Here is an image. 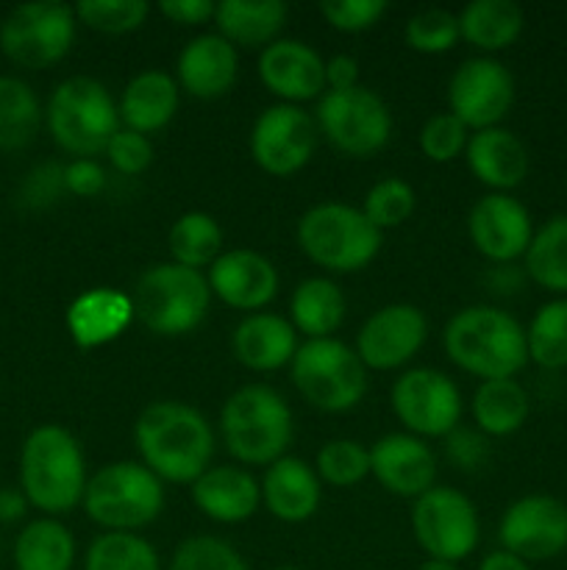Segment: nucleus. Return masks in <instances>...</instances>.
I'll use <instances>...</instances> for the list:
<instances>
[{"mask_svg": "<svg viewBox=\"0 0 567 570\" xmlns=\"http://www.w3.org/2000/svg\"><path fill=\"white\" fill-rule=\"evenodd\" d=\"M133 443L142 465L161 482L195 484L211 468L215 429L183 401H153L133 423Z\"/></svg>", "mask_w": 567, "mask_h": 570, "instance_id": "f257e3e1", "label": "nucleus"}, {"mask_svg": "<svg viewBox=\"0 0 567 570\" xmlns=\"http://www.w3.org/2000/svg\"><path fill=\"white\" fill-rule=\"evenodd\" d=\"M292 429V410L270 384H245L222 404V443L239 465L270 468L287 456Z\"/></svg>", "mask_w": 567, "mask_h": 570, "instance_id": "20e7f679", "label": "nucleus"}, {"mask_svg": "<svg viewBox=\"0 0 567 570\" xmlns=\"http://www.w3.org/2000/svg\"><path fill=\"white\" fill-rule=\"evenodd\" d=\"M326 87L331 89V92L359 87V61L348 53L331 56V59L326 61Z\"/></svg>", "mask_w": 567, "mask_h": 570, "instance_id": "603ef678", "label": "nucleus"}, {"mask_svg": "<svg viewBox=\"0 0 567 570\" xmlns=\"http://www.w3.org/2000/svg\"><path fill=\"white\" fill-rule=\"evenodd\" d=\"M442 343L448 360L481 382L515 379L528 365L526 328L498 306L476 304L456 312Z\"/></svg>", "mask_w": 567, "mask_h": 570, "instance_id": "f03ea898", "label": "nucleus"}, {"mask_svg": "<svg viewBox=\"0 0 567 570\" xmlns=\"http://www.w3.org/2000/svg\"><path fill=\"white\" fill-rule=\"evenodd\" d=\"M470 410L478 432L487 438H509L526 426L531 401L517 379H493L478 384Z\"/></svg>", "mask_w": 567, "mask_h": 570, "instance_id": "2f4dec72", "label": "nucleus"}, {"mask_svg": "<svg viewBox=\"0 0 567 570\" xmlns=\"http://www.w3.org/2000/svg\"><path fill=\"white\" fill-rule=\"evenodd\" d=\"M300 250L328 273H359L384 245V234L356 206L326 200L306 209L298 220Z\"/></svg>", "mask_w": 567, "mask_h": 570, "instance_id": "423d86ee", "label": "nucleus"}, {"mask_svg": "<svg viewBox=\"0 0 567 570\" xmlns=\"http://www.w3.org/2000/svg\"><path fill=\"white\" fill-rule=\"evenodd\" d=\"M348 301L339 289L337 282L326 276H311L295 287L289 298V317L298 334H306V340H326L342 326Z\"/></svg>", "mask_w": 567, "mask_h": 570, "instance_id": "c756f323", "label": "nucleus"}, {"mask_svg": "<svg viewBox=\"0 0 567 570\" xmlns=\"http://www.w3.org/2000/svg\"><path fill=\"white\" fill-rule=\"evenodd\" d=\"M392 412L415 438H448L461 426V393L450 376L437 367H411L392 384Z\"/></svg>", "mask_w": 567, "mask_h": 570, "instance_id": "ddd939ff", "label": "nucleus"}, {"mask_svg": "<svg viewBox=\"0 0 567 570\" xmlns=\"http://www.w3.org/2000/svg\"><path fill=\"white\" fill-rule=\"evenodd\" d=\"M411 534L428 560L456 566L467 560L481 540L476 504L461 490L437 484L411 504Z\"/></svg>", "mask_w": 567, "mask_h": 570, "instance_id": "f8f14e48", "label": "nucleus"}, {"mask_svg": "<svg viewBox=\"0 0 567 570\" xmlns=\"http://www.w3.org/2000/svg\"><path fill=\"white\" fill-rule=\"evenodd\" d=\"M320 476L309 462L298 456H281L261 479V504L284 523H304L320 507Z\"/></svg>", "mask_w": 567, "mask_h": 570, "instance_id": "bb28decb", "label": "nucleus"}, {"mask_svg": "<svg viewBox=\"0 0 567 570\" xmlns=\"http://www.w3.org/2000/svg\"><path fill=\"white\" fill-rule=\"evenodd\" d=\"M76 538L56 518H37L14 540L17 570H72Z\"/></svg>", "mask_w": 567, "mask_h": 570, "instance_id": "473e14b6", "label": "nucleus"}, {"mask_svg": "<svg viewBox=\"0 0 567 570\" xmlns=\"http://www.w3.org/2000/svg\"><path fill=\"white\" fill-rule=\"evenodd\" d=\"M67 193L78 198H94L106 187V170L94 159H72L64 165Z\"/></svg>", "mask_w": 567, "mask_h": 570, "instance_id": "8fccbe9b", "label": "nucleus"}, {"mask_svg": "<svg viewBox=\"0 0 567 570\" xmlns=\"http://www.w3.org/2000/svg\"><path fill=\"white\" fill-rule=\"evenodd\" d=\"M445 454H448V460L454 462L456 468L472 473V471H478V468L487 465L489 438L487 434L478 432V429L456 426L454 432L445 438Z\"/></svg>", "mask_w": 567, "mask_h": 570, "instance_id": "09e8293b", "label": "nucleus"}, {"mask_svg": "<svg viewBox=\"0 0 567 570\" xmlns=\"http://www.w3.org/2000/svg\"><path fill=\"white\" fill-rule=\"evenodd\" d=\"M404 39L411 50H417V53H448V50H454L456 42L461 39L459 17L448 9H437V6L422 9L406 20Z\"/></svg>", "mask_w": 567, "mask_h": 570, "instance_id": "a19ab883", "label": "nucleus"}, {"mask_svg": "<svg viewBox=\"0 0 567 570\" xmlns=\"http://www.w3.org/2000/svg\"><path fill=\"white\" fill-rule=\"evenodd\" d=\"M417 570H459V568H456L454 562H442V560H426V562H422V566L417 568Z\"/></svg>", "mask_w": 567, "mask_h": 570, "instance_id": "6e6d98bb", "label": "nucleus"}, {"mask_svg": "<svg viewBox=\"0 0 567 570\" xmlns=\"http://www.w3.org/2000/svg\"><path fill=\"white\" fill-rule=\"evenodd\" d=\"M511 104H515V78L493 56L461 61L459 70L450 76L448 111L467 131L500 126Z\"/></svg>", "mask_w": 567, "mask_h": 570, "instance_id": "2eb2a0df", "label": "nucleus"}, {"mask_svg": "<svg viewBox=\"0 0 567 570\" xmlns=\"http://www.w3.org/2000/svg\"><path fill=\"white\" fill-rule=\"evenodd\" d=\"M167 248L176 265L203 271L222 254V228L209 212H187L172 223L167 234Z\"/></svg>", "mask_w": 567, "mask_h": 570, "instance_id": "f704fd0d", "label": "nucleus"}, {"mask_svg": "<svg viewBox=\"0 0 567 570\" xmlns=\"http://www.w3.org/2000/svg\"><path fill=\"white\" fill-rule=\"evenodd\" d=\"M87 460L81 443L56 423L37 426L20 451V490L48 518L67 515L83 501Z\"/></svg>", "mask_w": 567, "mask_h": 570, "instance_id": "7ed1b4c3", "label": "nucleus"}, {"mask_svg": "<svg viewBox=\"0 0 567 570\" xmlns=\"http://www.w3.org/2000/svg\"><path fill=\"white\" fill-rule=\"evenodd\" d=\"M370 473L387 493L415 501L437 488V456L426 440L392 432L372 443Z\"/></svg>", "mask_w": 567, "mask_h": 570, "instance_id": "6ab92c4d", "label": "nucleus"}, {"mask_svg": "<svg viewBox=\"0 0 567 570\" xmlns=\"http://www.w3.org/2000/svg\"><path fill=\"white\" fill-rule=\"evenodd\" d=\"M528 360L545 371L567 367V298H550L534 312L526 328Z\"/></svg>", "mask_w": 567, "mask_h": 570, "instance_id": "4c0bfd02", "label": "nucleus"}, {"mask_svg": "<svg viewBox=\"0 0 567 570\" xmlns=\"http://www.w3.org/2000/svg\"><path fill=\"white\" fill-rule=\"evenodd\" d=\"M76 20L100 33H131L148 20L150 6L145 0H81L72 6Z\"/></svg>", "mask_w": 567, "mask_h": 570, "instance_id": "79ce46f5", "label": "nucleus"}, {"mask_svg": "<svg viewBox=\"0 0 567 570\" xmlns=\"http://www.w3.org/2000/svg\"><path fill=\"white\" fill-rule=\"evenodd\" d=\"M456 17L461 39L484 53H498L515 45L526 26V14L515 0H472Z\"/></svg>", "mask_w": 567, "mask_h": 570, "instance_id": "7c9ffc66", "label": "nucleus"}, {"mask_svg": "<svg viewBox=\"0 0 567 570\" xmlns=\"http://www.w3.org/2000/svg\"><path fill=\"white\" fill-rule=\"evenodd\" d=\"M465 159L472 176L493 193H511L526 181L531 170L528 148L517 134L504 126L472 131L467 139Z\"/></svg>", "mask_w": 567, "mask_h": 570, "instance_id": "b1692460", "label": "nucleus"}, {"mask_svg": "<svg viewBox=\"0 0 567 570\" xmlns=\"http://www.w3.org/2000/svg\"><path fill=\"white\" fill-rule=\"evenodd\" d=\"M159 11L176 26H206L215 20L217 3L211 0H161Z\"/></svg>", "mask_w": 567, "mask_h": 570, "instance_id": "3c124183", "label": "nucleus"}, {"mask_svg": "<svg viewBox=\"0 0 567 570\" xmlns=\"http://www.w3.org/2000/svg\"><path fill=\"white\" fill-rule=\"evenodd\" d=\"M387 0H322L320 14L334 31L361 33L387 14Z\"/></svg>", "mask_w": 567, "mask_h": 570, "instance_id": "a18cd8bd", "label": "nucleus"}, {"mask_svg": "<svg viewBox=\"0 0 567 570\" xmlns=\"http://www.w3.org/2000/svg\"><path fill=\"white\" fill-rule=\"evenodd\" d=\"M81 504L103 532H137L161 515L165 488L142 462L120 460L89 476Z\"/></svg>", "mask_w": 567, "mask_h": 570, "instance_id": "6e6552de", "label": "nucleus"}, {"mask_svg": "<svg viewBox=\"0 0 567 570\" xmlns=\"http://www.w3.org/2000/svg\"><path fill=\"white\" fill-rule=\"evenodd\" d=\"M287 3L281 0H222L217 3V33L233 48L272 45L287 26Z\"/></svg>", "mask_w": 567, "mask_h": 570, "instance_id": "c85d7f7f", "label": "nucleus"}, {"mask_svg": "<svg viewBox=\"0 0 567 570\" xmlns=\"http://www.w3.org/2000/svg\"><path fill=\"white\" fill-rule=\"evenodd\" d=\"M415 209H417L415 187L398 176L381 178V181L372 184L365 195V204H361L365 217L381 234L387 232V228L404 226V223L415 215Z\"/></svg>", "mask_w": 567, "mask_h": 570, "instance_id": "ea45409f", "label": "nucleus"}, {"mask_svg": "<svg viewBox=\"0 0 567 570\" xmlns=\"http://www.w3.org/2000/svg\"><path fill=\"white\" fill-rule=\"evenodd\" d=\"M272 570H304V568H295V566H284V568H272Z\"/></svg>", "mask_w": 567, "mask_h": 570, "instance_id": "4d7b16f0", "label": "nucleus"}, {"mask_svg": "<svg viewBox=\"0 0 567 570\" xmlns=\"http://www.w3.org/2000/svg\"><path fill=\"white\" fill-rule=\"evenodd\" d=\"M64 195V165L59 161H42L20 184V204L28 209H48V206L59 204Z\"/></svg>", "mask_w": 567, "mask_h": 570, "instance_id": "49530a36", "label": "nucleus"}, {"mask_svg": "<svg viewBox=\"0 0 567 570\" xmlns=\"http://www.w3.org/2000/svg\"><path fill=\"white\" fill-rule=\"evenodd\" d=\"M231 351L239 365L248 371H281L292 365L295 351H298V332L287 317L272 315V312H253L233 328Z\"/></svg>", "mask_w": 567, "mask_h": 570, "instance_id": "393cba45", "label": "nucleus"}, {"mask_svg": "<svg viewBox=\"0 0 567 570\" xmlns=\"http://www.w3.org/2000/svg\"><path fill=\"white\" fill-rule=\"evenodd\" d=\"M526 276L556 298H567V212L534 228L526 256Z\"/></svg>", "mask_w": 567, "mask_h": 570, "instance_id": "72a5a7b5", "label": "nucleus"}, {"mask_svg": "<svg viewBox=\"0 0 567 570\" xmlns=\"http://www.w3.org/2000/svg\"><path fill=\"white\" fill-rule=\"evenodd\" d=\"M42 106L22 78L0 76V150H20L37 137Z\"/></svg>", "mask_w": 567, "mask_h": 570, "instance_id": "c9c22d12", "label": "nucleus"}, {"mask_svg": "<svg viewBox=\"0 0 567 570\" xmlns=\"http://www.w3.org/2000/svg\"><path fill=\"white\" fill-rule=\"evenodd\" d=\"M211 295L226 306L239 312H259L276 298L278 293V271L267 256L250 248L222 250L220 259L206 273Z\"/></svg>", "mask_w": 567, "mask_h": 570, "instance_id": "412c9836", "label": "nucleus"}, {"mask_svg": "<svg viewBox=\"0 0 567 570\" xmlns=\"http://www.w3.org/2000/svg\"><path fill=\"white\" fill-rule=\"evenodd\" d=\"M317 145V122L295 104L267 106L250 128V156L267 176L287 178L309 165Z\"/></svg>", "mask_w": 567, "mask_h": 570, "instance_id": "4468645a", "label": "nucleus"}, {"mask_svg": "<svg viewBox=\"0 0 567 570\" xmlns=\"http://www.w3.org/2000/svg\"><path fill=\"white\" fill-rule=\"evenodd\" d=\"M48 131L64 154L94 159L120 131V111L109 89L89 76L64 78L48 100Z\"/></svg>", "mask_w": 567, "mask_h": 570, "instance_id": "39448f33", "label": "nucleus"}, {"mask_svg": "<svg viewBox=\"0 0 567 570\" xmlns=\"http://www.w3.org/2000/svg\"><path fill=\"white\" fill-rule=\"evenodd\" d=\"M478 570H534V568L528 566L526 560H520V557L498 549V551H489V554L478 562Z\"/></svg>", "mask_w": 567, "mask_h": 570, "instance_id": "5fc2aeb1", "label": "nucleus"}, {"mask_svg": "<svg viewBox=\"0 0 567 570\" xmlns=\"http://www.w3.org/2000/svg\"><path fill=\"white\" fill-rule=\"evenodd\" d=\"M178 81L165 70H145L137 72L131 81L122 89L120 100H117V111H120L122 128H131L137 134H156L178 111Z\"/></svg>", "mask_w": 567, "mask_h": 570, "instance_id": "cd10ccee", "label": "nucleus"}, {"mask_svg": "<svg viewBox=\"0 0 567 570\" xmlns=\"http://www.w3.org/2000/svg\"><path fill=\"white\" fill-rule=\"evenodd\" d=\"M133 312L156 337H183L209 315L211 287L206 276L176 262H159L139 276Z\"/></svg>", "mask_w": 567, "mask_h": 570, "instance_id": "0eeeda50", "label": "nucleus"}, {"mask_svg": "<svg viewBox=\"0 0 567 570\" xmlns=\"http://www.w3.org/2000/svg\"><path fill=\"white\" fill-rule=\"evenodd\" d=\"M137 312L131 295L117 287H92L67 306L64 326L81 351L103 348L126 334Z\"/></svg>", "mask_w": 567, "mask_h": 570, "instance_id": "5701e85b", "label": "nucleus"}, {"mask_svg": "<svg viewBox=\"0 0 567 570\" xmlns=\"http://www.w3.org/2000/svg\"><path fill=\"white\" fill-rule=\"evenodd\" d=\"M467 139H470V131L450 111H439V115L428 117L426 126H422L420 150L426 159L448 165L465 154Z\"/></svg>", "mask_w": 567, "mask_h": 570, "instance_id": "c03bdc74", "label": "nucleus"}, {"mask_svg": "<svg viewBox=\"0 0 567 570\" xmlns=\"http://www.w3.org/2000/svg\"><path fill=\"white\" fill-rule=\"evenodd\" d=\"M106 159H109V165L120 176H139L153 161V142L145 134L131 131V128H120L111 137L109 148H106Z\"/></svg>", "mask_w": 567, "mask_h": 570, "instance_id": "de8ad7c7", "label": "nucleus"}, {"mask_svg": "<svg viewBox=\"0 0 567 570\" xmlns=\"http://www.w3.org/2000/svg\"><path fill=\"white\" fill-rule=\"evenodd\" d=\"M167 570H250L231 543L211 534L187 538L176 551Z\"/></svg>", "mask_w": 567, "mask_h": 570, "instance_id": "37998d69", "label": "nucleus"}, {"mask_svg": "<svg viewBox=\"0 0 567 570\" xmlns=\"http://www.w3.org/2000/svg\"><path fill=\"white\" fill-rule=\"evenodd\" d=\"M28 499L20 488H3L0 490V523L20 521L28 512Z\"/></svg>", "mask_w": 567, "mask_h": 570, "instance_id": "864d4df0", "label": "nucleus"}, {"mask_svg": "<svg viewBox=\"0 0 567 570\" xmlns=\"http://www.w3.org/2000/svg\"><path fill=\"white\" fill-rule=\"evenodd\" d=\"M298 393L320 412H348L367 393V367L342 340H306L289 365Z\"/></svg>", "mask_w": 567, "mask_h": 570, "instance_id": "1a4fd4ad", "label": "nucleus"}, {"mask_svg": "<svg viewBox=\"0 0 567 570\" xmlns=\"http://www.w3.org/2000/svg\"><path fill=\"white\" fill-rule=\"evenodd\" d=\"M500 549L531 562H548L567 551V504L531 493L506 507L498 523Z\"/></svg>", "mask_w": 567, "mask_h": 570, "instance_id": "dca6fc26", "label": "nucleus"}, {"mask_svg": "<svg viewBox=\"0 0 567 570\" xmlns=\"http://www.w3.org/2000/svg\"><path fill=\"white\" fill-rule=\"evenodd\" d=\"M428 340L420 306L387 304L372 312L356 334V356L367 371H398L417 356Z\"/></svg>", "mask_w": 567, "mask_h": 570, "instance_id": "f3484780", "label": "nucleus"}, {"mask_svg": "<svg viewBox=\"0 0 567 570\" xmlns=\"http://www.w3.org/2000/svg\"><path fill=\"white\" fill-rule=\"evenodd\" d=\"M239 76V56L220 33H200L189 39L178 53L176 81L178 89L200 100L222 98L233 89Z\"/></svg>", "mask_w": 567, "mask_h": 570, "instance_id": "4be33fe9", "label": "nucleus"}, {"mask_svg": "<svg viewBox=\"0 0 567 570\" xmlns=\"http://www.w3.org/2000/svg\"><path fill=\"white\" fill-rule=\"evenodd\" d=\"M192 501L209 521L245 523L259 512L261 484L237 465H211L192 484Z\"/></svg>", "mask_w": 567, "mask_h": 570, "instance_id": "a878e982", "label": "nucleus"}, {"mask_svg": "<svg viewBox=\"0 0 567 570\" xmlns=\"http://www.w3.org/2000/svg\"><path fill=\"white\" fill-rule=\"evenodd\" d=\"M259 78L281 104H304L326 92V61L311 45L278 37L261 48Z\"/></svg>", "mask_w": 567, "mask_h": 570, "instance_id": "aec40b11", "label": "nucleus"}, {"mask_svg": "<svg viewBox=\"0 0 567 570\" xmlns=\"http://www.w3.org/2000/svg\"><path fill=\"white\" fill-rule=\"evenodd\" d=\"M83 570H161L159 551L137 532H103L89 543Z\"/></svg>", "mask_w": 567, "mask_h": 570, "instance_id": "e433bc0d", "label": "nucleus"}, {"mask_svg": "<svg viewBox=\"0 0 567 570\" xmlns=\"http://www.w3.org/2000/svg\"><path fill=\"white\" fill-rule=\"evenodd\" d=\"M315 471L320 482L331 484V488H354L361 479L370 476V449L350 438L328 440L317 451Z\"/></svg>", "mask_w": 567, "mask_h": 570, "instance_id": "58836bf2", "label": "nucleus"}, {"mask_svg": "<svg viewBox=\"0 0 567 570\" xmlns=\"http://www.w3.org/2000/svg\"><path fill=\"white\" fill-rule=\"evenodd\" d=\"M76 11L56 0H37L11 9L0 22V50L26 70H48L76 42Z\"/></svg>", "mask_w": 567, "mask_h": 570, "instance_id": "9d476101", "label": "nucleus"}, {"mask_svg": "<svg viewBox=\"0 0 567 570\" xmlns=\"http://www.w3.org/2000/svg\"><path fill=\"white\" fill-rule=\"evenodd\" d=\"M467 234L484 259L493 265H511L526 256L534 237V220L515 195L489 193L472 204Z\"/></svg>", "mask_w": 567, "mask_h": 570, "instance_id": "a211bd4d", "label": "nucleus"}, {"mask_svg": "<svg viewBox=\"0 0 567 570\" xmlns=\"http://www.w3.org/2000/svg\"><path fill=\"white\" fill-rule=\"evenodd\" d=\"M317 131L345 156L367 159L378 154L392 137V115L384 104L381 95L367 87L342 89V92L320 95V104L315 111Z\"/></svg>", "mask_w": 567, "mask_h": 570, "instance_id": "9b49d317", "label": "nucleus"}]
</instances>
